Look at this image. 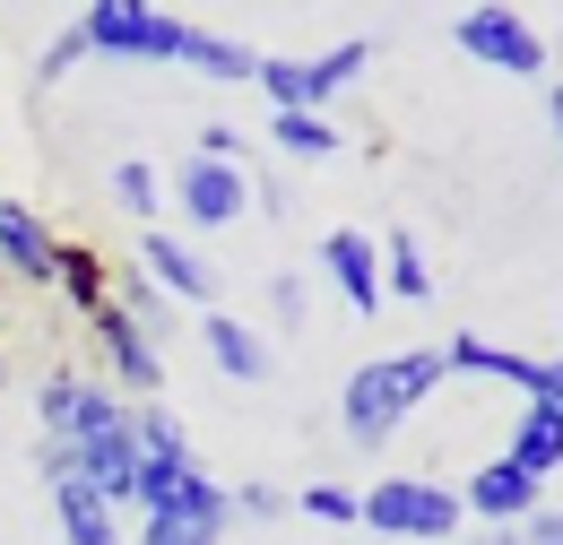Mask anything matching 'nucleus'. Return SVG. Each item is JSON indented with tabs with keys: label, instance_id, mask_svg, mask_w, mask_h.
Segmentation results:
<instances>
[{
	"label": "nucleus",
	"instance_id": "f257e3e1",
	"mask_svg": "<svg viewBox=\"0 0 563 545\" xmlns=\"http://www.w3.org/2000/svg\"><path fill=\"white\" fill-rule=\"evenodd\" d=\"M433 390H442V346L373 355V364H355L347 390H339V433H347L355 451H390V433H399Z\"/></svg>",
	"mask_w": 563,
	"mask_h": 545
},
{
	"label": "nucleus",
	"instance_id": "f03ea898",
	"mask_svg": "<svg viewBox=\"0 0 563 545\" xmlns=\"http://www.w3.org/2000/svg\"><path fill=\"white\" fill-rule=\"evenodd\" d=\"M460 493L433 477H373L355 493V529H373V537H399V545H451L460 537Z\"/></svg>",
	"mask_w": 563,
	"mask_h": 545
},
{
	"label": "nucleus",
	"instance_id": "7ed1b4c3",
	"mask_svg": "<svg viewBox=\"0 0 563 545\" xmlns=\"http://www.w3.org/2000/svg\"><path fill=\"white\" fill-rule=\"evenodd\" d=\"M78 35H87V53H104V62H183L191 18H174V9H156V0H87Z\"/></svg>",
	"mask_w": 563,
	"mask_h": 545
},
{
	"label": "nucleus",
	"instance_id": "20e7f679",
	"mask_svg": "<svg viewBox=\"0 0 563 545\" xmlns=\"http://www.w3.org/2000/svg\"><path fill=\"white\" fill-rule=\"evenodd\" d=\"M451 44L468 53V62L503 69V78H547V35L511 9V0H477V9H460V26H451Z\"/></svg>",
	"mask_w": 563,
	"mask_h": 545
},
{
	"label": "nucleus",
	"instance_id": "39448f33",
	"mask_svg": "<svg viewBox=\"0 0 563 545\" xmlns=\"http://www.w3.org/2000/svg\"><path fill=\"white\" fill-rule=\"evenodd\" d=\"M35 415H44V442H62L78 451L87 433H104V424H122V390L113 381H87V372H44L35 381Z\"/></svg>",
	"mask_w": 563,
	"mask_h": 545
},
{
	"label": "nucleus",
	"instance_id": "423d86ee",
	"mask_svg": "<svg viewBox=\"0 0 563 545\" xmlns=\"http://www.w3.org/2000/svg\"><path fill=\"white\" fill-rule=\"evenodd\" d=\"M165 200L183 208V225H191V234H217V225H234V216L252 208V174H243V165H225V156H183V165H174V182H165Z\"/></svg>",
	"mask_w": 563,
	"mask_h": 545
},
{
	"label": "nucleus",
	"instance_id": "0eeeda50",
	"mask_svg": "<svg viewBox=\"0 0 563 545\" xmlns=\"http://www.w3.org/2000/svg\"><path fill=\"white\" fill-rule=\"evenodd\" d=\"M225 529H234V502H225V485L209 468L183 485L174 502L140 511V545H225Z\"/></svg>",
	"mask_w": 563,
	"mask_h": 545
},
{
	"label": "nucleus",
	"instance_id": "6e6552de",
	"mask_svg": "<svg viewBox=\"0 0 563 545\" xmlns=\"http://www.w3.org/2000/svg\"><path fill=\"white\" fill-rule=\"evenodd\" d=\"M140 277L165 294V303H200V312H217L209 252H200L191 234H174V225H147V234H140Z\"/></svg>",
	"mask_w": 563,
	"mask_h": 545
},
{
	"label": "nucleus",
	"instance_id": "1a4fd4ad",
	"mask_svg": "<svg viewBox=\"0 0 563 545\" xmlns=\"http://www.w3.org/2000/svg\"><path fill=\"white\" fill-rule=\"evenodd\" d=\"M87 330H96V355H104L113 390H131V399H156V390H165V346L147 338V330L131 321V312H122V303L87 312Z\"/></svg>",
	"mask_w": 563,
	"mask_h": 545
},
{
	"label": "nucleus",
	"instance_id": "9d476101",
	"mask_svg": "<svg viewBox=\"0 0 563 545\" xmlns=\"http://www.w3.org/2000/svg\"><path fill=\"white\" fill-rule=\"evenodd\" d=\"M321 277L339 286L347 312H382V303H390V294H382V243H373L364 225H330V234H321Z\"/></svg>",
	"mask_w": 563,
	"mask_h": 545
},
{
	"label": "nucleus",
	"instance_id": "9b49d317",
	"mask_svg": "<svg viewBox=\"0 0 563 545\" xmlns=\"http://www.w3.org/2000/svg\"><path fill=\"white\" fill-rule=\"evenodd\" d=\"M460 511L486 520V529H520L529 511H547V485L529 477V468H511V459H486L477 477L460 485Z\"/></svg>",
	"mask_w": 563,
	"mask_h": 545
},
{
	"label": "nucleus",
	"instance_id": "f8f14e48",
	"mask_svg": "<svg viewBox=\"0 0 563 545\" xmlns=\"http://www.w3.org/2000/svg\"><path fill=\"white\" fill-rule=\"evenodd\" d=\"M442 372L503 381V390H520V399H538V390H547V364H538V355H520V346H503V338H477V330L442 338Z\"/></svg>",
	"mask_w": 563,
	"mask_h": 545
},
{
	"label": "nucleus",
	"instance_id": "ddd939ff",
	"mask_svg": "<svg viewBox=\"0 0 563 545\" xmlns=\"http://www.w3.org/2000/svg\"><path fill=\"white\" fill-rule=\"evenodd\" d=\"M0 269L18 286H53L62 269V225H44L26 200H0Z\"/></svg>",
	"mask_w": 563,
	"mask_h": 545
},
{
	"label": "nucleus",
	"instance_id": "4468645a",
	"mask_svg": "<svg viewBox=\"0 0 563 545\" xmlns=\"http://www.w3.org/2000/svg\"><path fill=\"white\" fill-rule=\"evenodd\" d=\"M70 459H78V477H87L104 502H113V511H122V502H131V485H140V442H131V415H122V424H104V433H87Z\"/></svg>",
	"mask_w": 563,
	"mask_h": 545
},
{
	"label": "nucleus",
	"instance_id": "2eb2a0df",
	"mask_svg": "<svg viewBox=\"0 0 563 545\" xmlns=\"http://www.w3.org/2000/svg\"><path fill=\"white\" fill-rule=\"evenodd\" d=\"M200 346H209V364L225 381H269V338L252 330V321H234V312H200Z\"/></svg>",
	"mask_w": 563,
	"mask_h": 545
},
{
	"label": "nucleus",
	"instance_id": "dca6fc26",
	"mask_svg": "<svg viewBox=\"0 0 563 545\" xmlns=\"http://www.w3.org/2000/svg\"><path fill=\"white\" fill-rule=\"evenodd\" d=\"M511 468H529V477L547 485L563 468V408H547V399H529L520 408V424H511V451H503Z\"/></svg>",
	"mask_w": 563,
	"mask_h": 545
},
{
	"label": "nucleus",
	"instance_id": "f3484780",
	"mask_svg": "<svg viewBox=\"0 0 563 545\" xmlns=\"http://www.w3.org/2000/svg\"><path fill=\"white\" fill-rule=\"evenodd\" d=\"M53 286H62V303L87 321V312L113 303V260H104L96 243H70V234H62V269H53Z\"/></svg>",
	"mask_w": 563,
	"mask_h": 545
},
{
	"label": "nucleus",
	"instance_id": "a211bd4d",
	"mask_svg": "<svg viewBox=\"0 0 563 545\" xmlns=\"http://www.w3.org/2000/svg\"><path fill=\"white\" fill-rule=\"evenodd\" d=\"M183 69H200L209 87H252L261 53H252L243 35H217V26H191V35H183Z\"/></svg>",
	"mask_w": 563,
	"mask_h": 545
},
{
	"label": "nucleus",
	"instance_id": "6ab92c4d",
	"mask_svg": "<svg viewBox=\"0 0 563 545\" xmlns=\"http://www.w3.org/2000/svg\"><path fill=\"white\" fill-rule=\"evenodd\" d=\"M364 69H373V44H364V35L330 44V53H312V62H303V104H312V113H330V104L347 96Z\"/></svg>",
	"mask_w": 563,
	"mask_h": 545
},
{
	"label": "nucleus",
	"instance_id": "aec40b11",
	"mask_svg": "<svg viewBox=\"0 0 563 545\" xmlns=\"http://www.w3.org/2000/svg\"><path fill=\"white\" fill-rule=\"evenodd\" d=\"M382 294H390V303H424V294H433V260H424V243L408 225L382 234Z\"/></svg>",
	"mask_w": 563,
	"mask_h": 545
},
{
	"label": "nucleus",
	"instance_id": "412c9836",
	"mask_svg": "<svg viewBox=\"0 0 563 545\" xmlns=\"http://www.w3.org/2000/svg\"><path fill=\"white\" fill-rule=\"evenodd\" d=\"M269 147L303 156V165H321V156H339V122L312 113V104H286V113H269Z\"/></svg>",
	"mask_w": 563,
	"mask_h": 545
},
{
	"label": "nucleus",
	"instance_id": "4be33fe9",
	"mask_svg": "<svg viewBox=\"0 0 563 545\" xmlns=\"http://www.w3.org/2000/svg\"><path fill=\"white\" fill-rule=\"evenodd\" d=\"M131 442H140V459H200L174 408H131Z\"/></svg>",
	"mask_w": 563,
	"mask_h": 545
},
{
	"label": "nucleus",
	"instance_id": "5701e85b",
	"mask_svg": "<svg viewBox=\"0 0 563 545\" xmlns=\"http://www.w3.org/2000/svg\"><path fill=\"white\" fill-rule=\"evenodd\" d=\"M104 191H113V208H122V216H140V225H147V216L165 208V174H156V165H140V156H122Z\"/></svg>",
	"mask_w": 563,
	"mask_h": 545
},
{
	"label": "nucleus",
	"instance_id": "b1692460",
	"mask_svg": "<svg viewBox=\"0 0 563 545\" xmlns=\"http://www.w3.org/2000/svg\"><path fill=\"white\" fill-rule=\"evenodd\" d=\"M113 303H122V312H131V321H140L147 338H165V330H174V303H165V294H156V286H147L140 269L122 277V286H113Z\"/></svg>",
	"mask_w": 563,
	"mask_h": 545
},
{
	"label": "nucleus",
	"instance_id": "393cba45",
	"mask_svg": "<svg viewBox=\"0 0 563 545\" xmlns=\"http://www.w3.org/2000/svg\"><path fill=\"white\" fill-rule=\"evenodd\" d=\"M78 62H87V35H78V26H62V35L44 44V62H35V87H62Z\"/></svg>",
	"mask_w": 563,
	"mask_h": 545
},
{
	"label": "nucleus",
	"instance_id": "a878e982",
	"mask_svg": "<svg viewBox=\"0 0 563 545\" xmlns=\"http://www.w3.org/2000/svg\"><path fill=\"white\" fill-rule=\"evenodd\" d=\"M303 520H321V529H355V493H347V485H303Z\"/></svg>",
	"mask_w": 563,
	"mask_h": 545
},
{
	"label": "nucleus",
	"instance_id": "bb28decb",
	"mask_svg": "<svg viewBox=\"0 0 563 545\" xmlns=\"http://www.w3.org/2000/svg\"><path fill=\"white\" fill-rule=\"evenodd\" d=\"M269 312H278V330H303L312 294H303V277H295V269H278V277H269Z\"/></svg>",
	"mask_w": 563,
	"mask_h": 545
},
{
	"label": "nucleus",
	"instance_id": "cd10ccee",
	"mask_svg": "<svg viewBox=\"0 0 563 545\" xmlns=\"http://www.w3.org/2000/svg\"><path fill=\"white\" fill-rule=\"evenodd\" d=\"M225 502H234L243 520H261V529H269V520H286V493H278V485H243V493H225Z\"/></svg>",
	"mask_w": 563,
	"mask_h": 545
},
{
	"label": "nucleus",
	"instance_id": "c85d7f7f",
	"mask_svg": "<svg viewBox=\"0 0 563 545\" xmlns=\"http://www.w3.org/2000/svg\"><path fill=\"white\" fill-rule=\"evenodd\" d=\"M191 156H225V165H243V131L234 122H200V147Z\"/></svg>",
	"mask_w": 563,
	"mask_h": 545
},
{
	"label": "nucleus",
	"instance_id": "c756f323",
	"mask_svg": "<svg viewBox=\"0 0 563 545\" xmlns=\"http://www.w3.org/2000/svg\"><path fill=\"white\" fill-rule=\"evenodd\" d=\"M520 545H563V511H555V502H547V511H529V520H520Z\"/></svg>",
	"mask_w": 563,
	"mask_h": 545
},
{
	"label": "nucleus",
	"instance_id": "7c9ffc66",
	"mask_svg": "<svg viewBox=\"0 0 563 545\" xmlns=\"http://www.w3.org/2000/svg\"><path fill=\"white\" fill-rule=\"evenodd\" d=\"M538 399H547V408H563V355L547 364V390H538Z\"/></svg>",
	"mask_w": 563,
	"mask_h": 545
},
{
	"label": "nucleus",
	"instance_id": "2f4dec72",
	"mask_svg": "<svg viewBox=\"0 0 563 545\" xmlns=\"http://www.w3.org/2000/svg\"><path fill=\"white\" fill-rule=\"evenodd\" d=\"M547 122H555V147H563V78L547 87Z\"/></svg>",
	"mask_w": 563,
	"mask_h": 545
},
{
	"label": "nucleus",
	"instance_id": "473e14b6",
	"mask_svg": "<svg viewBox=\"0 0 563 545\" xmlns=\"http://www.w3.org/2000/svg\"><path fill=\"white\" fill-rule=\"evenodd\" d=\"M477 545H520V529H486V537H477Z\"/></svg>",
	"mask_w": 563,
	"mask_h": 545
},
{
	"label": "nucleus",
	"instance_id": "72a5a7b5",
	"mask_svg": "<svg viewBox=\"0 0 563 545\" xmlns=\"http://www.w3.org/2000/svg\"><path fill=\"white\" fill-rule=\"evenodd\" d=\"M0 390H9V364H0Z\"/></svg>",
	"mask_w": 563,
	"mask_h": 545
}]
</instances>
